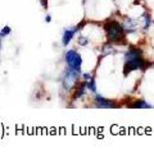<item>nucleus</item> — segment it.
Segmentation results:
<instances>
[{"label":"nucleus","mask_w":154,"mask_h":152,"mask_svg":"<svg viewBox=\"0 0 154 152\" xmlns=\"http://www.w3.org/2000/svg\"><path fill=\"white\" fill-rule=\"evenodd\" d=\"M140 23H141V26H143V28L145 31H148L149 28L152 27V16L149 14L148 12H145L143 14V16L140 17Z\"/></svg>","instance_id":"obj_9"},{"label":"nucleus","mask_w":154,"mask_h":152,"mask_svg":"<svg viewBox=\"0 0 154 152\" xmlns=\"http://www.w3.org/2000/svg\"><path fill=\"white\" fill-rule=\"evenodd\" d=\"M93 100H94L95 107H98V109H116L118 106V104H116L114 101H112V100H109V98L103 97L102 95H99V93H95Z\"/></svg>","instance_id":"obj_6"},{"label":"nucleus","mask_w":154,"mask_h":152,"mask_svg":"<svg viewBox=\"0 0 154 152\" xmlns=\"http://www.w3.org/2000/svg\"><path fill=\"white\" fill-rule=\"evenodd\" d=\"M45 22H46V23H50V22H51V16H50V14H46V17H45Z\"/></svg>","instance_id":"obj_16"},{"label":"nucleus","mask_w":154,"mask_h":152,"mask_svg":"<svg viewBox=\"0 0 154 152\" xmlns=\"http://www.w3.org/2000/svg\"><path fill=\"white\" fill-rule=\"evenodd\" d=\"M88 89L91 92V93H98V88H96V82H95V77H93L90 80H88Z\"/></svg>","instance_id":"obj_10"},{"label":"nucleus","mask_w":154,"mask_h":152,"mask_svg":"<svg viewBox=\"0 0 154 152\" xmlns=\"http://www.w3.org/2000/svg\"><path fill=\"white\" fill-rule=\"evenodd\" d=\"M104 30L107 33V39L109 40V42L112 44H121L125 39V32L122 23H119L117 21H109L104 25Z\"/></svg>","instance_id":"obj_2"},{"label":"nucleus","mask_w":154,"mask_h":152,"mask_svg":"<svg viewBox=\"0 0 154 152\" xmlns=\"http://www.w3.org/2000/svg\"><path fill=\"white\" fill-rule=\"evenodd\" d=\"M40 3H41V5H42V8H44V9L48 8V0H40Z\"/></svg>","instance_id":"obj_15"},{"label":"nucleus","mask_w":154,"mask_h":152,"mask_svg":"<svg viewBox=\"0 0 154 152\" xmlns=\"http://www.w3.org/2000/svg\"><path fill=\"white\" fill-rule=\"evenodd\" d=\"M80 79H81V72L67 66L63 74H62V79H60L63 91L69 92L72 89H75L77 86H79Z\"/></svg>","instance_id":"obj_3"},{"label":"nucleus","mask_w":154,"mask_h":152,"mask_svg":"<svg viewBox=\"0 0 154 152\" xmlns=\"http://www.w3.org/2000/svg\"><path fill=\"white\" fill-rule=\"evenodd\" d=\"M93 77H94V75L91 73H81V79H82L84 82H88V80H90Z\"/></svg>","instance_id":"obj_14"},{"label":"nucleus","mask_w":154,"mask_h":152,"mask_svg":"<svg viewBox=\"0 0 154 152\" xmlns=\"http://www.w3.org/2000/svg\"><path fill=\"white\" fill-rule=\"evenodd\" d=\"M64 60H66V64L68 68H72L75 70L81 72V68H82V58H81L80 53H77V50H75V49L67 50V53L64 55Z\"/></svg>","instance_id":"obj_4"},{"label":"nucleus","mask_w":154,"mask_h":152,"mask_svg":"<svg viewBox=\"0 0 154 152\" xmlns=\"http://www.w3.org/2000/svg\"><path fill=\"white\" fill-rule=\"evenodd\" d=\"M89 42H90L89 37L82 36V35H81V36L79 37V39H77V45H79V46H81V47H84V46H88V45H89Z\"/></svg>","instance_id":"obj_11"},{"label":"nucleus","mask_w":154,"mask_h":152,"mask_svg":"<svg viewBox=\"0 0 154 152\" xmlns=\"http://www.w3.org/2000/svg\"><path fill=\"white\" fill-rule=\"evenodd\" d=\"M102 51H103V55H109V54H113L114 53V49L110 44H105L102 47Z\"/></svg>","instance_id":"obj_12"},{"label":"nucleus","mask_w":154,"mask_h":152,"mask_svg":"<svg viewBox=\"0 0 154 152\" xmlns=\"http://www.w3.org/2000/svg\"><path fill=\"white\" fill-rule=\"evenodd\" d=\"M122 27H123V30L126 33L132 35V33H136L139 30H140V21L135 19V18H131V17H126L123 23H122Z\"/></svg>","instance_id":"obj_7"},{"label":"nucleus","mask_w":154,"mask_h":152,"mask_svg":"<svg viewBox=\"0 0 154 152\" xmlns=\"http://www.w3.org/2000/svg\"><path fill=\"white\" fill-rule=\"evenodd\" d=\"M84 25H85V22H81L80 25H77V26L72 27V28H66V30L63 31V35H62V45H63V47H67L69 45V42L76 36V33L82 30Z\"/></svg>","instance_id":"obj_5"},{"label":"nucleus","mask_w":154,"mask_h":152,"mask_svg":"<svg viewBox=\"0 0 154 152\" xmlns=\"http://www.w3.org/2000/svg\"><path fill=\"white\" fill-rule=\"evenodd\" d=\"M130 107H132V109H153L154 106L152 105V104H148L145 100H135V101L132 104H130L128 105Z\"/></svg>","instance_id":"obj_8"},{"label":"nucleus","mask_w":154,"mask_h":152,"mask_svg":"<svg viewBox=\"0 0 154 152\" xmlns=\"http://www.w3.org/2000/svg\"><path fill=\"white\" fill-rule=\"evenodd\" d=\"M143 1H144V0H134L135 4H140V3H143Z\"/></svg>","instance_id":"obj_17"},{"label":"nucleus","mask_w":154,"mask_h":152,"mask_svg":"<svg viewBox=\"0 0 154 152\" xmlns=\"http://www.w3.org/2000/svg\"><path fill=\"white\" fill-rule=\"evenodd\" d=\"M0 50H2V37H0Z\"/></svg>","instance_id":"obj_18"},{"label":"nucleus","mask_w":154,"mask_h":152,"mask_svg":"<svg viewBox=\"0 0 154 152\" xmlns=\"http://www.w3.org/2000/svg\"><path fill=\"white\" fill-rule=\"evenodd\" d=\"M11 32H12V28L11 27H9V26H4L2 28V31H0V37L4 39V37H7V36L11 35Z\"/></svg>","instance_id":"obj_13"},{"label":"nucleus","mask_w":154,"mask_h":152,"mask_svg":"<svg viewBox=\"0 0 154 152\" xmlns=\"http://www.w3.org/2000/svg\"><path fill=\"white\" fill-rule=\"evenodd\" d=\"M146 70L148 69V61L144 58L141 50L136 47H130L125 54V65H123V73L127 75L134 70Z\"/></svg>","instance_id":"obj_1"}]
</instances>
